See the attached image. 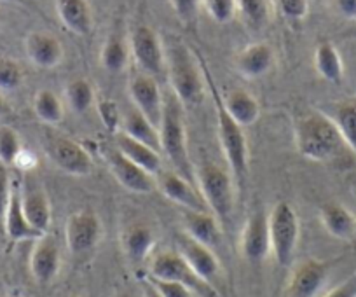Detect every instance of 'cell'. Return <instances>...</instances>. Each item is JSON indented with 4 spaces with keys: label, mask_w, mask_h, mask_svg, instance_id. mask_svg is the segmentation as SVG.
Returning a JSON list of instances; mask_svg holds the SVG:
<instances>
[{
    "label": "cell",
    "mask_w": 356,
    "mask_h": 297,
    "mask_svg": "<svg viewBox=\"0 0 356 297\" xmlns=\"http://www.w3.org/2000/svg\"><path fill=\"white\" fill-rule=\"evenodd\" d=\"M22 203L30 226L42 236L49 234L53 224V208L46 191L37 184L25 182L22 186Z\"/></svg>",
    "instance_id": "d6986e66"
},
{
    "label": "cell",
    "mask_w": 356,
    "mask_h": 297,
    "mask_svg": "<svg viewBox=\"0 0 356 297\" xmlns=\"http://www.w3.org/2000/svg\"><path fill=\"white\" fill-rule=\"evenodd\" d=\"M271 254L282 268H289L296 257L300 238V220L296 208L286 201H280L267 214Z\"/></svg>",
    "instance_id": "52a82bcc"
},
{
    "label": "cell",
    "mask_w": 356,
    "mask_h": 297,
    "mask_svg": "<svg viewBox=\"0 0 356 297\" xmlns=\"http://www.w3.org/2000/svg\"><path fill=\"white\" fill-rule=\"evenodd\" d=\"M56 15L61 25L74 35L88 37L93 30L95 19L88 0H56Z\"/></svg>",
    "instance_id": "484cf974"
},
{
    "label": "cell",
    "mask_w": 356,
    "mask_h": 297,
    "mask_svg": "<svg viewBox=\"0 0 356 297\" xmlns=\"http://www.w3.org/2000/svg\"><path fill=\"white\" fill-rule=\"evenodd\" d=\"M33 112L46 126H56L65 119V105L51 90L37 91L33 97Z\"/></svg>",
    "instance_id": "1f68e13d"
},
{
    "label": "cell",
    "mask_w": 356,
    "mask_h": 297,
    "mask_svg": "<svg viewBox=\"0 0 356 297\" xmlns=\"http://www.w3.org/2000/svg\"><path fill=\"white\" fill-rule=\"evenodd\" d=\"M156 180L157 189L164 194V198H168L170 201L177 203L180 208L201 211L208 210L207 203H204L203 196H201L196 184L187 180L186 177L177 173L175 170H163V172L156 177Z\"/></svg>",
    "instance_id": "2e32d148"
},
{
    "label": "cell",
    "mask_w": 356,
    "mask_h": 297,
    "mask_svg": "<svg viewBox=\"0 0 356 297\" xmlns=\"http://www.w3.org/2000/svg\"><path fill=\"white\" fill-rule=\"evenodd\" d=\"M236 15L248 29L260 30L269 22V2L267 0H236Z\"/></svg>",
    "instance_id": "836d02e7"
},
{
    "label": "cell",
    "mask_w": 356,
    "mask_h": 297,
    "mask_svg": "<svg viewBox=\"0 0 356 297\" xmlns=\"http://www.w3.org/2000/svg\"><path fill=\"white\" fill-rule=\"evenodd\" d=\"M147 275L154 276V278L182 283L187 289L193 290L197 297H218L217 289L204 282L203 278H200L197 273L189 266V262L177 250H163L150 255Z\"/></svg>",
    "instance_id": "ba28073f"
},
{
    "label": "cell",
    "mask_w": 356,
    "mask_h": 297,
    "mask_svg": "<svg viewBox=\"0 0 356 297\" xmlns=\"http://www.w3.org/2000/svg\"><path fill=\"white\" fill-rule=\"evenodd\" d=\"M159 136L161 152L166 156L175 172L196 184V180H194V163L189 154L186 121H184V107L173 93L164 97Z\"/></svg>",
    "instance_id": "277c9868"
},
{
    "label": "cell",
    "mask_w": 356,
    "mask_h": 297,
    "mask_svg": "<svg viewBox=\"0 0 356 297\" xmlns=\"http://www.w3.org/2000/svg\"><path fill=\"white\" fill-rule=\"evenodd\" d=\"M129 56H131L129 40L119 33H112L100 49V65L111 74H121L128 67Z\"/></svg>",
    "instance_id": "f546056e"
},
{
    "label": "cell",
    "mask_w": 356,
    "mask_h": 297,
    "mask_svg": "<svg viewBox=\"0 0 356 297\" xmlns=\"http://www.w3.org/2000/svg\"><path fill=\"white\" fill-rule=\"evenodd\" d=\"M42 149L49 161L63 173L74 177L93 173L95 163L88 149L65 133L53 129V126H47L46 131H42Z\"/></svg>",
    "instance_id": "8992f818"
},
{
    "label": "cell",
    "mask_w": 356,
    "mask_h": 297,
    "mask_svg": "<svg viewBox=\"0 0 356 297\" xmlns=\"http://www.w3.org/2000/svg\"><path fill=\"white\" fill-rule=\"evenodd\" d=\"M180 220H182L184 233H187L191 238L200 241V243L207 245V247L213 248V250L222 243L224 227L220 226L218 218L211 211L187 210V208H182V211H180Z\"/></svg>",
    "instance_id": "ac0fdd59"
},
{
    "label": "cell",
    "mask_w": 356,
    "mask_h": 297,
    "mask_svg": "<svg viewBox=\"0 0 356 297\" xmlns=\"http://www.w3.org/2000/svg\"><path fill=\"white\" fill-rule=\"evenodd\" d=\"M25 53L35 67L44 70L58 67L65 56L61 40L47 32H30L25 37Z\"/></svg>",
    "instance_id": "44dd1931"
},
{
    "label": "cell",
    "mask_w": 356,
    "mask_h": 297,
    "mask_svg": "<svg viewBox=\"0 0 356 297\" xmlns=\"http://www.w3.org/2000/svg\"><path fill=\"white\" fill-rule=\"evenodd\" d=\"M13 109L11 105L8 104V100H6L4 93L0 91V118H8V115H11Z\"/></svg>",
    "instance_id": "c3c4849f"
},
{
    "label": "cell",
    "mask_w": 356,
    "mask_h": 297,
    "mask_svg": "<svg viewBox=\"0 0 356 297\" xmlns=\"http://www.w3.org/2000/svg\"><path fill=\"white\" fill-rule=\"evenodd\" d=\"M194 180L208 210L225 230L231 224L236 204V182L232 173L218 163L204 159L200 165H194Z\"/></svg>",
    "instance_id": "5b68a950"
},
{
    "label": "cell",
    "mask_w": 356,
    "mask_h": 297,
    "mask_svg": "<svg viewBox=\"0 0 356 297\" xmlns=\"http://www.w3.org/2000/svg\"><path fill=\"white\" fill-rule=\"evenodd\" d=\"M225 111L229 112L232 119L239 126L246 128L259 121L260 118V104L252 93L245 90H234L222 98Z\"/></svg>",
    "instance_id": "4316f807"
},
{
    "label": "cell",
    "mask_w": 356,
    "mask_h": 297,
    "mask_svg": "<svg viewBox=\"0 0 356 297\" xmlns=\"http://www.w3.org/2000/svg\"><path fill=\"white\" fill-rule=\"evenodd\" d=\"M335 13L348 22H356V0H328Z\"/></svg>",
    "instance_id": "ee69618b"
},
{
    "label": "cell",
    "mask_w": 356,
    "mask_h": 297,
    "mask_svg": "<svg viewBox=\"0 0 356 297\" xmlns=\"http://www.w3.org/2000/svg\"><path fill=\"white\" fill-rule=\"evenodd\" d=\"M129 51L143 74L154 79L166 74V53L159 33L149 25H136L129 33Z\"/></svg>",
    "instance_id": "30bf717a"
},
{
    "label": "cell",
    "mask_w": 356,
    "mask_h": 297,
    "mask_svg": "<svg viewBox=\"0 0 356 297\" xmlns=\"http://www.w3.org/2000/svg\"><path fill=\"white\" fill-rule=\"evenodd\" d=\"M321 297H356V273H353L349 278L335 285Z\"/></svg>",
    "instance_id": "7bdbcfd3"
},
{
    "label": "cell",
    "mask_w": 356,
    "mask_h": 297,
    "mask_svg": "<svg viewBox=\"0 0 356 297\" xmlns=\"http://www.w3.org/2000/svg\"><path fill=\"white\" fill-rule=\"evenodd\" d=\"M208 15L215 23H231L236 16V0H203Z\"/></svg>",
    "instance_id": "74e56055"
},
{
    "label": "cell",
    "mask_w": 356,
    "mask_h": 297,
    "mask_svg": "<svg viewBox=\"0 0 356 297\" xmlns=\"http://www.w3.org/2000/svg\"><path fill=\"white\" fill-rule=\"evenodd\" d=\"M275 49L267 42H253L236 56V70L246 79H259L275 67Z\"/></svg>",
    "instance_id": "603a6c76"
},
{
    "label": "cell",
    "mask_w": 356,
    "mask_h": 297,
    "mask_svg": "<svg viewBox=\"0 0 356 297\" xmlns=\"http://www.w3.org/2000/svg\"><path fill=\"white\" fill-rule=\"evenodd\" d=\"M140 289H142V297H163L159 290L150 283V280L147 276L140 278Z\"/></svg>",
    "instance_id": "bcb514c9"
},
{
    "label": "cell",
    "mask_w": 356,
    "mask_h": 297,
    "mask_svg": "<svg viewBox=\"0 0 356 297\" xmlns=\"http://www.w3.org/2000/svg\"><path fill=\"white\" fill-rule=\"evenodd\" d=\"M168 2H170L175 15L182 19L186 25H191V23L196 22L200 8L203 6V0H168Z\"/></svg>",
    "instance_id": "60d3db41"
},
{
    "label": "cell",
    "mask_w": 356,
    "mask_h": 297,
    "mask_svg": "<svg viewBox=\"0 0 356 297\" xmlns=\"http://www.w3.org/2000/svg\"><path fill=\"white\" fill-rule=\"evenodd\" d=\"M128 95L136 111L142 112L154 126L159 128L164 109V95L157 79L147 74H136L129 79Z\"/></svg>",
    "instance_id": "9a60e30c"
},
{
    "label": "cell",
    "mask_w": 356,
    "mask_h": 297,
    "mask_svg": "<svg viewBox=\"0 0 356 297\" xmlns=\"http://www.w3.org/2000/svg\"><path fill=\"white\" fill-rule=\"evenodd\" d=\"M328 115L337 125L346 145L349 147V151L356 161V102H342V104L335 105L334 112Z\"/></svg>",
    "instance_id": "d6a6232c"
},
{
    "label": "cell",
    "mask_w": 356,
    "mask_h": 297,
    "mask_svg": "<svg viewBox=\"0 0 356 297\" xmlns=\"http://www.w3.org/2000/svg\"><path fill=\"white\" fill-rule=\"evenodd\" d=\"M335 262H337L335 259L334 261L306 259L299 262L290 273L282 297H316L323 290Z\"/></svg>",
    "instance_id": "7c38bea8"
},
{
    "label": "cell",
    "mask_w": 356,
    "mask_h": 297,
    "mask_svg": "<svg viewBox=\"0 0 356 297\" xmlns=\"http://www.w3.org/2000/svg\"><path fill=\"white\" fill-rule=\"evenodd\" d=\"M0 2H8V4H16V6H22V8H26V9H33V11H40L33 0H0Z\"/></svg>",
    "instance_id": "7dc6e473"
},
{
    "label": "cell",
    "mask_w": 356,
    "mask_h": 297,
    "mask_svg": "<svg viewBox=\"0 0 356 297\" xmlns=\"http://www.w3.org/2000/svg\"><path fill=\"white\" fill-rule=\"evenodd\" d=\"M145 276L150 280V283L159 290L163 297H197L193 290L187 289V287L182 285V283L170 282V280L154 278V276L150 275H145Z\"/></svg>",
    "instance_id": "b9f144b4"
},
{
    "label": "cell",
    "mask_w": 356,
    "mask_h": 297,
    "mask_svg": "<svg viewBox=\"0 0 356 297\" xmlns=\"http://www.w3.org/2000/svg\"><path fill=\"white\" fill-rule=\"evenodd\" d=\"M97 111L104 126L112 135L121 131L122 114L114 100H111V98H97Z\"/></svg>",
    "instance_id": "8d00e7d4"
},
{
    "label": "cell",
    "mask_w": 356,
    "mask_h": 297,
    "mask_svg": "<svg viewBox=\"0 0 356 297\" xmlns=\"http://www.w3.org/2000/svg\"><path fill=\"white\" fill-rule=\"evenodd\" d=\"M4 234L8 240L11 241H26V240H39L42 234L37 233L32 226H30L29 218H26L25 211H23L22 203V186L13 182L11 198H9L8 210H6L4 217Z\"/></svg>",
    "instance_id": "7402d4cb"
},
{
    "label": "cell",
    "mask_w": 356,
    "mask_h": 297,
    "mask_svg": "<svg viewBox=\"0 0 356 297\" xmlns=\"http://www.w3.org/2000/svg\"><path fill=\"white\" fill-rule=\"evenodd\" d=\"M320 222L330 236L341 241H351L356 236V215L337 201H328L320 207Z\"/></svg>",
    "instance_id": "cb8c5ba5"
},
{
    "label": "cell",
    "mask_w": 356,
    "mask_h": 297,
    "mask_svg": "<svg viewBox=\"0 0 356 297\" xmlns=\"http://www.w3.org/2000/svg\"><path fill=\"white\" fill-rule=\"evenodd\" d=\"M23 68L11 58H0V91H15L23 84Z\"/></svg>",
    "instance_id": "d590c367"
},
{
    "label": "cell",
    "mask_w": 356,
    "mask_h": 297,
    "mask_svg": "<svg viewBox=\"0 0 356 297\" xmlns=\"http://www.w3.org/2000/svg\"><path fill=\"white\" fill-rule=\"evenodd\" d=\"M156 247V233L145 222H129L121 231V248L131 264L149 261Z\"/></svg>",
    "instance_id": "ffe728a7"
},
{
    "label": "cell",
    "mask_w": 356,
    "mask_h": 297,
    "mask_svg": "<svg viewBox=\"0 0 356 297\" xmlns=\"http://www.w3.org/2000/svg\"><path fill=\"white\" fill-rule=\"evenodd\" d=\"M280 15L292 23H299L306 19L309 13V0H276Z\"/></svg>",
    "instance_id": "f35d334b"
},
{
    "label": "cell",
    "mask_w": 356,
    "mask_h": 297,
    "mask_svg": "<svg viewBox=\"0 0 356 297\" xmlns=\"http://www.w3.org/2000/svg\"><path fill=\"white\" fill-rule=\"evenodd\" d=\"M114 297H135V296H133L131 292H128V290H121V292L115 294Z\"/></svg>",
    "instance_id": "681fc988"
},
{
    "label": "cell",
    "mask_w": 356,
    "mask_h": 297,
    "mask_svg": "<svg viewBox=\"0 0 356 297\" xmlns=\"http://www.w3.org/2000/svg\"><path fill=\"white\" fill-rule=\"evenodd\" d=\"M61 269V248L54 236L44 234L35 245L30 254V273L33 280L40 285H49L58 278Z\"/></svg>",
    "instance_id": "e0dca14e"
},
{
    "label": "cell",
    "mask_w": 356,
    "mask_h": 297,
    "mask_svg": "<svg viewBox=\"0 0 356 297\" xmlns=\"http://www.w3.org/2000/svg\"><path fill=\"white\" fill-rule=\"evenodd\" d=\"M121 131L129 135L131 138L140 140V142L147 143L152 149L161 152V136H159V128L154 126L142 112H138L136 109L128 111L122 115L121 122ZM163 154V152H161Z\"/></svg>",
    "instance_id": "f1b7e54d"
},
{
    "label": "cell",
    "mask_w": 356,
    "mask_h": 297,
    "mask_svg": "<svg viewBox=\"0 0 356 297\" xmlns=\"http://www.w3.org/2000/svg\"><path fill=\"white\" fill-rule=\"evenodd\" d=\"M239 252L250 264H260L271 255V236L266 211H253L245 222L239 234Z\"/></svg>",
    "instance_id": "5bb4252c"
},
{
    "label": "cell",
    "mask_w": 356,
    "mask_h": 297,
    "mask_svg": "<svg viewBox=\"0 0 356 297\" xmlns=\"http://www.w3.org/2000/svg\"><path fill=\"white\" fill-rule=\"evenodd\" d=\"M293 138L299 154L309 161L339 166L353 159L337 125L323 111H309L300 115L293 126Z\"/></svg>",
    "instance_id": "6da1fadb"
},
{
    "label": "cell",
    "mask_w": 356,
    "mask_h": 297,
    "mask_svg": "<svg viewBox=\"0 0 356 297\" xmlns=\"http://www.w3.org/2000/svg\"><path fill=\"white\" fill-rule=\"evenodd\" d=\"M37 163H39L37 156L33 154V152H30V151H26V149H23V151L19 152L18 158H16L15 166H16V168H19V170H25V172H30V170L35 168Z\"/></svg>",
    "instance_id": "f6af8a7d"
},
{
    "label": "cell",
    "mask_w": 356,
    "mask_h": 297,
    "mask_svg": "<svg viewBox=\"0 0 356 297\" xmlns=\"http://www.w3.org/2000/svg\"><path fill=\"white\" fill-rule=\"evenodd\" d=\"M102 156H104L108 172L118 180L119 186L124 187L126 191L133 194H140V196H145V194L157 191L156 177L140 168L131 159L126 158L114 143L105 145L102 149Z\"/></svg>",
    "instance_id": "8fae6325"
},
{
    "label": "cell",
    "mask_w": 356,
    "mask_h": 297,
    "mask_svg": "<svg viewBox=\"0 0 356 297\" xmlns=\"http://www.w3.org/2000/svg\"><path fill=\"white\" fill-rule=\"evenodd\" d=\"M67 297H82V296H77V294H70V296H67Z\"/></svg>",
    "instance_id": "f907efd6"
},
{
    "label": "cell",
    "mask_w": 356,
    "mask_h": 297,
    "mask_svg": "<svg viewBox=\"0 0 356 297\" xmlns=\"http://www.w3.org/2000/svg\"><path fill=\"white\" fill-rule=\"evenodd\" d=\"M13 182L11 173H9V166H6L4 163L0 161V233L4 234V217L6 210H8L9 198H11L13 191Z\"/></svg>",
    "instance_id": "ab89813d"
},
{
    "label": "cell",
    "mask_w": 356,
    "mask_h": 297,
    "mask_svg": "<svg viewBox=\"0 0 356 297\" xmlns=\"http://www.w3.org/2000/svg\"><path fill=\"white\" fill-rule=\"evenodd\" d=\"M175 247H177L175 250L182 255L189 262L191 268L197 273V276L210 283L211 287H215L218 280H222V264L213 248L200 243L187 233H184L182 230L175 233Z\"/></svg>",
    "instance_id": "4fadbf2b"
},
{
    "label": "cell",
    "mask_w": 356,
    "mask_h": 297,
    "mask_svg": "<svg viewBox=\"0 0 356 297\" xmlns=\"http://www.w3.org/2000/svg\"><path fill=\"white\" fill-rule=\"evenodd\" d=\"M102 238H104V224L95 211H74L65 222V243L72 257L77 261L93 254Z\"/></svg>",
    "instance_id": "9c48e42d"
},
{
    "label": "cell",
    "mask_w": 356,
    "mask_h": 297,
    "mask_svg": "<svg viewBox=\"0 0 356 297\" xmlns=\"http://www.w3.org/2000/svg\"><path fill=\"white\" fill-rule=\"evenodd\" d=\"M65 98H67L70 111L79 115L86 114L97 105V91H95L93 84L84 77H75L67 84Z\"/></svg>",
    "instance_id": "4dcf8cb0"
},
{
    "label": "cell",
    "mask_w": 356,
    "mask_h": 297,
    "mask_svg": "<svg viewBox=\"0 0 356 297\" xmlns=\"http://www.w3.org/2000/svg\"><path fill=\"white\" fill-rule=\"evenodd\" d=\"M314 68L327 83L341 84L344 81V63L341 53L330 40H321L314 49Z\"/></svg>",
    "instance_id": "83f0119b"
},
{
    "label": "cell",
    "mask_w": 356,
    "mask_h": 297,
    "mask_svg": "<svg viewBox=\"0 0 356 297\" xmlns=\"http://www.w3.org/2000/svg\"><path fill=\"white\" fill-rule=\"evenodd\" d=\"M112 143L118 147L126 158L131 159L133 163H136L145 172L152 173L154 177H157L163 172V158H161V152L152 149L150 145H147V143L131 138V136L122 131L115 133L114 142Z\"/></svg>",
    "instance_id": "d4e9b609"
},
{
    "label": "cell",
    "mask_w": 356,
    "mask_h": 297,
    "mask_svg": "<svg viewBox=\"0 0 356 297\" xmlns=\"http://www.w3.org/2000/svg\"><path fill=\"white\" fill-rule=\"evenodd\" d=\"M22 138L11 126H0V161L6 166H15L16 158L23 151Z\"/></svg>",
    "instance_id": "e575fe53"
},
{
    "label": "cell",
    "mask_w": 356,
    "mask_h": 297,
    "mask_svg": "<svg viewBox=\"0 0 356 297\" xmlns=\"http://www.w3.org/2000/svg\"><path fill=\"white\" fill-rule=\"evenodd\" d=\"M197 60H200L201 68H203V76L204 81H207V90L210 91L211 100H213L215 115H217V133L218 140H220L222 152H224V158L225 161H227L229 172L234 177L236 187H238L239 193H243L250 172V147L245 135V129H243V126H239L238 122L229 115V112L225 111L224 102H222L220 93H218L217 90V84H215L213 77H211V72L208 70L207 63H204V60L201 58V54H197Z\"/></svg>",
    "instance_id": "7a4b0ae2"
},
{
    "label": "cell",
    "mask_w": 356,
    "mask_h": 297,
    "mask_svg": "<svg viewBox=\"0 0 356 297\" xmlns=\"http://www.w3.org/2000/svg\"><path fill=\"white\" fill-rule=\"evenodd\" d=\"M166 53V77L171 91L184 109L200 107L207 98V81L197 54L182 40L164 44Z\"/></svg>",
    "instance_id": "3957f363"
}]
</instances>
